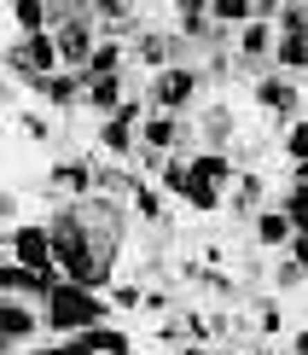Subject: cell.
Returning a JSON list of instances; mask_svg holds the SVG:
<instances>
[{"label":"cell","instance_id":"cell-11","mask_svg":"<svg viewBox=\"0 0 308 355\" xmlns=\"http://www.w3.org/2000/svg\"><path fill=\"white\" fill-rule=\"evenodd\" d=\"M140 140H145V146H152V152H157V157H163V152H169V146H174V140H181V123H174V116H163V111H152V116H145V123H140Z\"/></svg>","mask_w":308,"mask_h":355},{"label":"cell","instance_id":"cell-5","mask_svg":"<svg viewBox=\"0 0 308 355\" xmlns=\"http://www.w3.org/2000/svg\"><path fill=\"white\" fill-rule=\"evenodd\" d=\"M140 123H145V116H140V99H128V105L116 111V116H105V123H99V146L123 157L128 146H134V128H140Z\"/></svg>","mask_w":308,"mask_h":355},{"label":"cell","instance_id":"cell-9","mask_svg":"<svg viewBox=\"0 0 308 355\" xmlns=\"http://www.w3.org/2000/svg\"><path fill=\"white\" fill-rule=\"evenodd\" d=\"M87 105L116 116V111L128 105V99H123V76H87Z\"/></svg>","mask_w":308,"mask_h":355},{"label":"cell","instance_id":"cell-22","mask_svg":"<svg viewBox=\"0 0 308 355\" xmlns=\"http://www.w3.org/2000/svg\"><path fill=\"white\" fill-rule=\"evenodd\" d=\"M227 135H233V111H227V105H210V111H203V140L221 146Z\"/></svg>","mask_w":308,"mask_h":355},{"label":"cell","instance_id":"cell-30","mask_svg":"<svg viewBox=\"0 0 308 355\" xmlns=\"http://www.w3.org/2000/svg\"><path fill=\"white\" fill-rule=\"evenodd\" d=\"M291 257H297V262H302V274H308V239H297V245H291Z\"/></svg>","mask_w":308,"mask_h":355},{"label":"cell","instance_id":"cell-26","mask_svg":"<svg viewBox=\"0 0 308 355\" xmlns=\"http://www.w3.org/2000/svg\"><path fill=\"white\" fill-rule=\"evenodd\" d=\"M262 198V175H239L233 181V204H256Z\"/></svg>","mask_w":308,"mask_h":355},{"label":"cell","instance_id":"cell-2","mask_svg":"<svg viewBox=\"0 0 308 355\" xmlns=\"http://www.w3.org/2000/svg\"><path fill=\"white\" fill-rule=\"evenodd\" d=\"M87 12L93 6H53V41H58V53H64V64L82 70V76H87V64H93V53H99Z\"/></svg>","mask_w":308,"mask_h":355},{"label":"cell","instance_id":"cell-27","mask_svg":"<svg viewBox=\"0 0 308 355\" xmlns=\"http://www.w3.org/2000/svg\"><path fill=\"white\" fill-rule=\"evenodd\" d=\"M41 355H99V349L87 344V332H82V338H58V344H53V349H41Z\"/></svg>","mask_w":308,"mask_h":355},{"label":"cell","instance_id":"cell-14","mask_svg":"<svg viewBox=\"0 0 308 355\" xmlns=\"http://www.w3.org/2000/svg\"><path fill=\"white\" fill-rule=\"evenodd\" d=\"M12 24H18L24 35H47L53 6H41V0H12Z\"/></svg>","mask_w":308,"mask_h":355},{"label":"cell","instance_id":"cell-17","mask_svg":"<svg viewBox=\"0 0 308 355\" xmlns=\"http://www.w3.org/2000/svg\"><path fill=\"white\" fill-rule=\"evenodd\" d=\"M157 187H163V192H181V198H186V187H192V164L163 157V164H157Z\"/></svg>","mask_w":308,"mask_h":355},{"label":"cell","instance_id":"cell-10","mask_svg":"<svg viewBox=\"0 0 308 355\" xmlns=\"http://www.w3.org/2000/svg\"><path fill=\"white\" fill-rule=\"evenodd\" d=\"M273 64H280V76H291V82L302 76V70H308V29H302V35H280Z\"/></svg>","mask_w":308,"mask_h":355},{"label":"cell","instance_id":"cell-15","mask_svg":"<svg viewBox=\"0 0 308 355\" xmlns=\"http://www.w3.org/2000/svg\"><path fill=\"white\" fill-rule=\"evenodd\" d=\"M210 18L215 24H256L262 6H256V0H210Z\"/></svg>","mask_w":308,"mask_h":355},{"label":"cell","instance_id":"cell-21","mask_svg":"<svg viewBox=\"0 0 308 355\" xmlns=\"http://www.w3.org/2000/svg\"><path fill=\"white\" fill-rule=\"evenodd\" d=\"M87 76H123V47L116 41H99L93 64H87Z\"/></svg>","mask_w":308,"mask_h":355},{"label":"cell","instance_id":"cell-7","mask_svg":"<svg viewBox=\"0 0 308 355\" xmlns=\"http://www.w3.org/2000/svg\"><path fill=\"white\" fill-rule=\"evenodd\" d=\"M0 338H6V349H18V344H29V338H35V315H29L18 297L0 303Z\"/></svg>","mask_w":308,"mask_h":355},{"label":"cell","instance_id":"cell-28","mask_svg":"<svg viewBox=\"0 0 308 355\" xmlns=\"http://www.w3.org/2000/svg\"><path fill=\"white\" fill-rule=\"evenodd\" d=\"M111 309H145V291L140 286H116L111 291Z\"/></svg>","mask_w":308,"mask_h":355},{"label":"cell","instance_id":"cell-3","mask_svg":"<svg viewBox=\"0 0 308 355\" xmlns=\"http://www.w3.org/2000/svg\"><path fill=\"white\" fill-rule=\"evenodd\" d=\"M192 99H198V70H192V64H169V70H157V76H152L145 105L163 111V116H174V111L192 105Z\"/></svg>","mask_w":308,"mask_h":355},{"label":"cell","instance_id":"cell-4","mask_svg":"<svg viewBox=\"0 0 308 355\" xmlns=\"http://www.w3.org/2000/svg\"><path fill=\"white\" fill-rule=\"evenodd\" d=\"M6 250H12V262H24V268H35V274H53V268H58V257H53V227H41V221L12 227V233H6Z\"/></svg>","mask_w":308,"mask_h":355},{"label":"cell","instance_id":"cell-29","mask_svg":"<svg viewBox=\"0 0 308 355\" xmlns=\"http://www.w3.org/2000/svg\"><path fill=\"white\" fill-rule=\"evenodd\" d=\"M291 355H308V327H302L297 338H291Z\"/></svg>","mask_w":308,"mask_h":355},{"label":"cell","instance_id":"cell-20","mask_svg":"<svg viewBox=\"0 0 308 355\" xmlns=\"http://www.w3.org/2000/svg\"><path fill=\"white\" fill-rule=\"evenodd\" d=\"M285 216H291V227H297V239H308V187L302 181L285 192Z\"/></svg>","mask_w":308,"mask_h":355},{"label":"cell","instance_id":"cell-1","mask_svg":"<svg viewBox=\"0 0 308 355\" xmlns=\"http://www.w3.org/2000/svg\"><path fill=\"white\" fill-rule=\"evenodd\" d=\"M105 315H111V297H99L93 286H76V279H64L47 297V327L58 338H82V332L105 327Z\"/></svg>","mask_w":308,"mask_h":355},{"label":"cell","instance_id":"cell-24","mask_svg":"<svg viewBox=\"0 0 308 355\" xmlns=\"http://www.w3.org/2000/svg\"><path fill=\"white\" fill-rule=\"evenodd\" d=\"M210 6H181V35H210Z\"/></svg>","mask_w":308,"mask_h":355},{"label":"cell","instance_id":"cell-8","mask_svg":"<svg viewBox=\"0 0 308 355\" xmlns=\"http://www.w3.org/2000/svg\"><path fill=\"white\" fill-rule=\"evenodd\" d=\"M256 245L280 250V245H297V227H291L285 210H256Z\"/></svg>","mask_w":308,"mask_h":355},{"label":"cell","instance_id":"cell-23","mask_svg":"<svg viewBox=\"0 0 308 355\" xmlns=\"http://www.w3.org/2000/svg\"><path fill=\"white\" fill-rule=\"evenodd\" d=\"M186 204H192V210H203V216H210V210H221V187H203V181H192V187H186Z\"/></svg>","mask_w":308,"mask_h":355},{"label":"cell","instance_id":"cell-18","mask_svg":"<svg viewBox=\"0 0 308 355\" xmlns=\"http://www.w3.org/2000/svg\"><path fill=\"white\" fill-rule=\"evenodd\" d=\"M99 175H93V164H58L53 169V187H64V192H87Z\"/></svg>","mask_w":308,"mask_h":355},{"label":"cell","instance_id":"cell-16","mask_svg":"<svg viewBox=\"0 0 308 355\" xmlns=\"http://www.w3.org/2000/svg\"><path fill=\"white\" fill-rule=\"evenodd\" d=\"M239 53H244V58L280 53V41H273V24H244V35H239Z\"/></svg>","mask_w":308,"mask_h":355},{"label":"cell","instance_id":"cell-6","mask_svg":"<svg viewBox=\"0 0 308 355\" xmlns=\"http://www.w3.org/2000/svg\"><path fill=\"white\" fill-rule=\"evenodd\" d=\"M256 105H268V111H280V116H297L302 111V94H297V82H291V76H262L256 82Z\"/></svg>","mask_w":308,"mask_h":355},{"label":"cell","instance_id":"cell-13","mask_svg":"<svg viewBox=\"0 0 308 355\" xmlns=\"http://www.w3.org/2000/svg\"><path fill=\"white\" fill-rule=\"evenodd\" d=\"M134 53H140V64L157 76V70H169V58H174V35H157V29H145Z\"/></svg>","mask_w":308,"mask_h":355},{"label":"cell","instance_id":"cell-19","mask_svg":"<svg viewBox=\"0 0 308 355\" xmlns=\"http://www.w3.org/2000/svg\"><path fill=\"white\" fill-rule=\"evenodd\" d=\"M87 344H93L99 355H134L128 332H116V327H93V332H87Z\"/></svg>","mask_w":308,"mask_h":355},{"label":"cell","instance_id":"cell-12","mask_svg":"<svg viewBox=\"0 0 308 355\" xmlns=\"http://www.w3.org/2000/svg\"><path fill=\"white\" fill-rule=\"evenodd\" d=\"M192 181H203V187H227V181H239V169H233L221 152H198V157H192Z\"/></svg>","mask_w":308,"mask_h":355},{"label":"cell","instance_id":"cell-25","mask_svg":"<svg viewBox=\"0 0 308 355\" xmlns=\"http://www.w3.org/2000/svg\"><path fill=\"white\" fill-rule=\"evenodd\" d=\"M134 210H140V221H163V198L152 187H134Z\"/></svg>","mask_w":308,"mask_h":355}]
</instances>
